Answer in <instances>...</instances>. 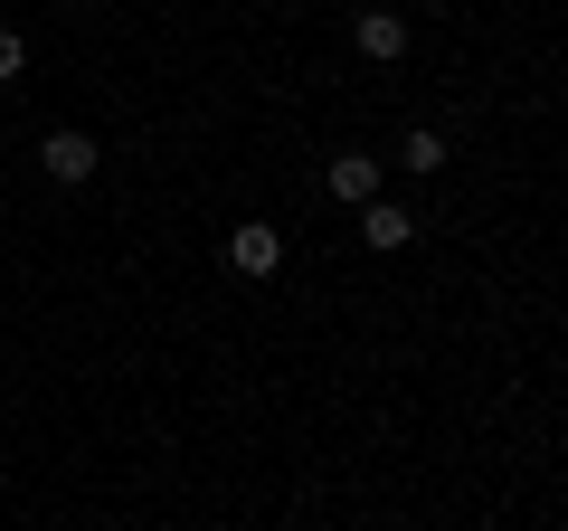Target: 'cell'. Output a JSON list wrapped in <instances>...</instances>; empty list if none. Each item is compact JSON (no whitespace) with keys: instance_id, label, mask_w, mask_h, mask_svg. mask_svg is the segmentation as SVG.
Instances as JSON below:
<instances>
[{"instance_id":"6da1fadb","label":"cell","mask_w":568,"mask_h":531,"mask_svg":"<svg viewBox=\"0 0 568 531\" xmlns=\"http://www.w3.org/2000/svg\"><path fill=\"white\" fill-rule=\"evenodd\" d=\"M39 162H48V181H95V133H77V123H58V133H48L39 143Z\"/></svg>"},{"instance_id":"7a4b0ae2","label":"cell","mask_w":568,"mask_h":531,"mask_svg":"<svg viewBox=\"0 0 568 531\" xmlns=\"http://www.w3.org/2000/svg\"><path fill=\"white\" fill-rule=\"evenodd\" d=\"M227 266H237V275H275L284 266V228H265V219L227 228Z\"/></svg>"},{"instance_id":"3957f363","label":"cell","mask_w":568,"mask_h":531,"mask_svg":"<svg viewBox=\"0 0 568 531\" xmlns=\"http://www.w3.org/2000/svg\"><path fill=\"white\" fill-rule=\"evenodd\" d=\"M323 181H332V200L369 209V200H379V152H332V171H323Z\"/></svg>"},{"instance_id":"277c9868","label":"cell","mask_w":568,"mask_h":531,"mask_svg":"<svg viewBox=\"0 0 568 531\" xmlns=\"http://www.w3.org/2000/svg\"><path fill=\"white\" fill-rule=\"evenodd\" d=\"M361 238H369V247L388 257V247H407V238H417V219H407L398 200H369V209H361Z\"/></svg>"},{"instance_id":"5b68a950","label":"cell","mask_w":568,"mask_h":531,"mask_svg":"<svg viewBox=\"0 0 568 531\" xmlns=\"http://www.w3.org/2000/svg\"><path fill=\"white\" fill-rule=\"evenodd\" d=\"M361 58H407V20H398V10H369V20H361Z\"/></svg>"},{"instance_id":"8992f818","label":"cell","mask_w":568,"mask_h":531,"mask_svg":"<svg viewBox=\"0 0 568 531\" xmlns=\"http://www.w3.org/2000/svg\"><path fill=\"white\" fill-rule=\"evenodd\" d=\"M398 162H407V171H446L455 152H446V133H436V123H417V133L398 143Z\"/></svg>"},{"instance_id":"52a82bcc","label":"cell","mask_w":568,"mask_h":531,"mask_svg":"<svg viewBox=\"0 0 568 531\" xmlns=\"http://www.w3.org/2000/svg\"><path fill=\"white\" fill-rule=\"evenodd\" d=\"M29 77V39H20V29H0V86H20Z\"/></svg>"}]
</instances>
